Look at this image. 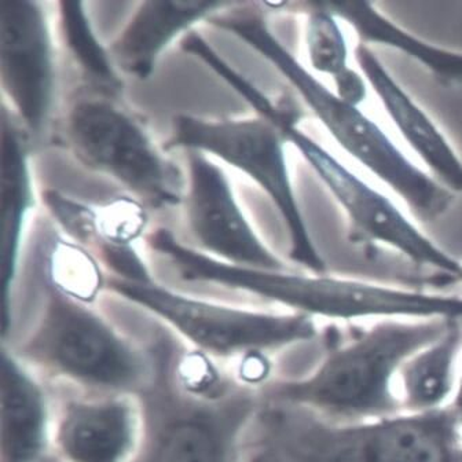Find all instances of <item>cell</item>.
<instances>
[{"instance_id":"obj_5","label":"cell","mask_w":462,"mask_h":462,"mask_svg":"<svg viewBox=\"0 0 462 462\" xmlns=\"http://www.w3.org/2000/svg\"><path fill=\"white\" fill-rule=\"evenodd\" d=\"M12 353L99 393H128L146 375L141 353L127 338L54 288L41 324Z\"/></svg>"},{"instance_id":"obj_3","label":"cell","mask_w":462,"mask_h":462,"mask_svg":"<svg viewBox=\"0 0 462 462\" xmlns=\"http://www.w3.org/2000/svg\"><path fill=\"white\" fill-rule=\"evenodd\" d=\"M248 42L295 87L333 141L398 194L421 222H435L453 206L456 194L414 164L388 134L361 109L341 99L293 57L257 17L214 21Z\"/></svg>"},{"instance_id":"obj_16","label":"cell","mask_w":462,"mask_h":462,"mask_svg":"<svg viewBox=\"0 0 462 462\" xmlns=\"http://www.w3.org/2000/svg\"><path fill=\"white\" fill-rule=\"evenodd\" d=\"M222 2H146L127 31L113 47V55L127 72L144 79L152 72L162 47L180 32L208 14Z\"/></svg>"},{"instance_id":"obj_14","label":"cell","mask_w":462,"mask_h":462,"mask_svg":"<svg viewBox=\"0 0 462 462\" xmlns=\"http://www.w3.org/2000/svg\"><path fill=\"white\" fill-rule=\"evenodd\" d=\"M462 362V321L409 356L399 370L396 393L402 411L430 413L450 406Z\"/></svg>"},{"instance_id":"obj_23","label":"cell","mask_w":462,"mask_h":462,"mask_svg":"<svg viewBox=\"0 0 462 462\" xmlns=\"http://www.w3.org/2000/svg\"><path fill=\"white\" fill-rule=\"evenodd\" d=\"M450 408L462 417V362L459 366L458 379H457L456 391H454L453 399H451Z\"/></svg>"},{"instance_id":"obj_9","label":"cell","mask_w":462,"mask_h":462,"mask_svg":"<svg viewBox=\"0 0 462 462\" xmlns=\"http://www.w3.org/2000/svg\"><path fill=\"white\" fill-rule=\"evenodd\" d=\"M142 430L141 408L130 393H101L65 402L52 442L64 462H131Z\"/></svg>"},{"instance_id":"obj_4","label":"cell","mask_w":462,"mask_h":462,"mask_svg":"<svg viewBox=\"0 0 462 462\" xmlns=\"http://www.w3.org/2000/svg\"><path fill=\"white\" fill-rule=\"evenodd\" d=\"M116 293L167 322L199 354L214 358L260 356L311 343L319 336L314 318L299 312H263L196 300L143 281L113 278Z\"/></svg>"},{"instance_id":"obj_8","label":"cell","mask_w":462,"mask_h":462,"mask_svg":"<svg viewBox=\"0 0 462 462\" xmlns=\"http://www.w3.org/2000/svg\"><path fill=\"white\" fill-rule=\"evenodd\" d=\"M69 135L76 153L90 167L157 204L180 201V173L116 105L101 99L79 102L70 113Z\"/></svg>"},{"instance_id":"obj_24","label":"cell","mask_w":462,"mask_h":462,"mask_svg":"<svg viewBox=\"0 0 462 462\" xmlns=\"http://www.w3.org/2000/svg\"><path fill=\"white\" fill-rule=\"evenodd\" d=\"M459 435H461V442H462V417H461V424H459Z\"/></svg>"},{"instance_id":"obj_10","label":"cell","mask_w":462,"mask_h":462,"mask_svg":"<svg viewBox=\"0 0 462 462\" xmlns=\"http://www.w3.org/2000/svg\"><path fill=\"white\" fill-rule=\"evenodd\" d=\"M190 168L189 222L199 244L236 264L288 272L249 227L222 171L199 153H191Z\"/></svg>"},{"instance_id":"obj_15","label":"cell","mask_w":462,"mask_h":462,"mask_svg":"<svg viewBox=\"0 0 462 462\" xmlns=\"http://www.w3.org/2000/svg\"><path fill=\"white\" fill-rule=\"evenodd\" d=\"M333 14L356 31L361 43L377 44L408 55L445 87L462 86V51L413 35L370 2H330Z\"/></svg>"},{"instance_id":"obj_13","label":"cell","mask_w":462,"mask_h":462,"mask_svg":"<svg viewBox=\"0 0 462 462\" xmlns=\"http://www.w3.org/2000/svg\"><path fill=\"white\" fill-rule=\"evenodd\" d=\"M43 390L12 351L2 362V462H38L47 445Z\"/></svg>"},{"instance_id":"obj_12","label":"cell","mask_w":462,"mask_h":462,"mask_svg":"<svg viewBox=\"0 0 462 462\" xmlns=\"http://www.w3.org/2000/svg\"><path fill=\"white\" fill-rule=\"evenodd\" d=\"M354 58L399 135L428 172L451 193H462V159L439 125L391 75L372 47L359 42Z\"/></svg>"},{"instance_id":"obj_17","label":"cell","mask_w":462,"mask_h":462,"mask_svg":"<svg viewBox=\"0 0 462 462\" xmlns=\"http://www.w3.org/2000/svg\"><path fill=\"white\" fill-rule=\"evenodd\" d=\"M25 146L17 130L4 123V273L5 299L9 295L10 285L17 267L18 246L23 217L31 204L28 167Z\"/></svg>"},{"instance_id":"obj_20","label":"cell","mask_w":462,"mask_h":462,"mask_svg":"<svg viewBox=\"0 0 462 462\" xmlns=\"http://www.w3.org/2000/svg\"><path fill=\"white\" fill-rule=\"evenodd\" d=\"M46 254L47 277L51 288L81 303L96 299L102 277L90 254L58 238L51 241Z\"/></svg>"},{"instance_id":"obj_2","label":"cell","mask_w":462,"mask_h":462,"mask_svg":"<svg viewBox=\"0 0 462 462\" xmlns=\"http://www.w3.org/2000/svg\"><path fill=\"white\" fill-rule=\"evenodd\" d=\"M254 419L260 462H462L461 417L450 406L338 422L267 401Z\"/></svg>"},{"instance_id":"obj_19","label":"cell","mask_w":462,"mask_h":462,"mask_svg":"<svg viewBox=\"0 0 462 462\" xmlns=\"http://www.w3.org/2000/svg\"><path fill=\"white\" fill-rule=\"evenodd\" d=\"M307 18V52L315 72L329 76L336 86L353 80L359 75L350 67V49L346 44L340 20L327 4H310Z\"/></svg>"},{"instance_id":"obj_18","label":"cell","mask_w":462,"mask_h":462,"mask_svg":"<svg viewBox=\"0 0 462 462\" xmlns=\"http://www.w3.org/2000/svg\"><path fill=\"white\" fill-rule=\"evenodd\" d=\"M225 442L215 420L202 411L171 417L162 428L151 462H226Z\"/></svg>"},{"instance_id":"obj_1","label":"cell","mask_w":462,"mask_h":462,"mask_svg":"<svg viewBox=\"0 0 462 462\" xmlns=\"http://www.w3.org/2000/svg\"><path fill=\"white\" fill-rule=\"evenodd\" d=\"M453 319H385L332 324L311 370L270 385L267 401L291 404L330 421L356 422L402 413L399 370Z\"/></svg>"},{"instance_id":"obj_21","label":"cell","mask_w":462,"mask_h":462,"mask_svg":"<svg viewBox=\"0 0 462 462\" xmlns=\"http://www.w3.org/2000/svg\"><path fill=\"white\" fill-rule=\"evenodd\" d=\"M62 20L70 49L78 55L79 61L102 86L117 88L119 80L116 79L109 60L91 32L90 23L84 14L83 5L76 2H62Z\"/></svg>"},{"instance_id":"obj_6","label":"cell","mask_w":462,"mask_h":462,"mask_svg":"<svg viewBox=\"0 0 462 462\" xmlns=\"http://www.w3.org/2000/svg\"><path fill=\"white\" fill-rule=\"evenodd\" d=\"M296 113L286 116L275 127L295 144L317 177L332 194L348 222L351 243L387 246L417 267H427L458 282L462 262L443 251L421 228L409 219L395 202L358 177L324 146L299 128Z\"/></svg>"},{"instance_id":"obj_25","label":"cell","mask_w":462,"mask_h":462,"mask_svg":"<svg viewBox=\"0 0 462 462\" xmlns=\"http://www.w3.org/2000/svg\"><path fill=\"white\" fill-rule=\"evenodd\" d=\"M458 282H461L462 283V274H461V277H459V281Z\"/></svg>"},{"instance_id":"obj_7","label":"cell","mask_w":462,"mask_h":462,"mask_svg":"<svg viewBox=\"0 0 462 462\" xmlns=\"http://www.w3.org/2000/svg\"><path fill=\"white\" fill-rule=\"evenodd\" d=\"M285 141L274 125L263 120L212 123L183 116L175 125L172 144L217 154L254 178L288 225L291 259L312 274H327V263L310 236L289 177Z\"/></svg>"},{"instance_id":"obj_11","label":"cell","mask_w":462,"mask_h":462,"mask_svg":"<svg viewBox=\"0 0 462 462\" xmlns=\"http://www.w3.org/2000/svg\"><path fill=\"white\" fill-rule=\"evenodd\" d=\"M2 73L5 87L26 125L39 130L51 101V46L38 4L2 5Z\"/></svg>"},{"instance_id":"obj_22","label":"cell","mask_w":462,"mask_h":462,"mask_svg":"<svg viewBox=\"0 0 462 462\" xmlns=\"http://www.w3.org/2000/svg\"><path fill=\"white\" fill-rule=\"evenodd\" d=\"M146 225L143 209L128 199H116L99 211H94L93 238L104 241V254H116L130 248Z\"/></svg>"}]
</instances>
